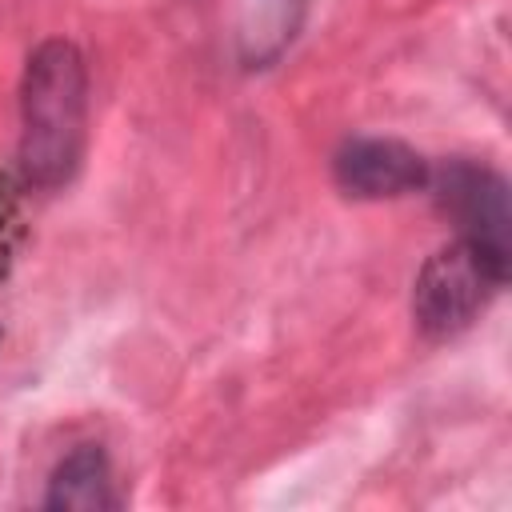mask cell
Instances as JSON below:
<instances>
[{
    "instance_id": "6da1fadb",
    "label": "cell",
    "mask_w": 512,
    "mask_h": 512,
    "mask_svg": "<svg viewBox=\"0 0 512 512\" xmlns=\"http://www.w3.org/2000/svg\"><path fill=\"white\" fill-rule=\"evenodd\" d=\"M88 68L76 44L44 40L20 80V172L32 188L72 180L84 152Z\"/></svg>"
},
{
    "instance_id": "7a4b0ae2",
    "label": "cell",
    "mask_w": 512,
    "mask_h": 512,
    "mask_svg": "<svg viewBox=\"0 0 512 512\" xmlns=\"http://www.w3.org/2000/svg\"><path fill=\"white\" fill-rule=\"evenodd\" d=\"M508 284L500 268H492L472 244L452 240L436 248L412 284V320L428 340H448L464 332L488 300Z\"/></svg>"
},
{
    "instance_id": "3957f363",
    "label": "cell",
    "mask_w": 512,
    "mask_h": 512,
    "mask_svg": "<svg viewBox=\"0 0 512 512\" xmlns=\"http://www.w3.org/2000/svg\"><path fill=\"white\" fill-rule=\"evenodd\" d=\"M428 188L436 192L440 212L456 224V240L472 244L492 268L508 276V184L500 172L476 160H448L444 168L432 172Z\"/></svg>"
},
{
    "instance_id": "277c9868",
    "label": "cell",
    "mask_w": 512,
    "mask_h": 512,
    "mask_svg": "<svg viewBox=\"0 0 512 512\" xmlns=\"http://www.w3.org/2000/svg\"><path fill=\"white\" fill-rule=\"evenodd\" d=\"M332 172H336V184L356 200L408 196V192L428 188V180H432L428 160L412 144L388 140V136H356V140H348L336 152Z\"/></svg>"
},
{
    "instance_id": "5b68a950",
    "label": "cell",
    "mask_w": 512,
    "mask_h": 512,
    "mask_svg": "<svg viewBox=\"0 0 512 512\" xmlns=\"http://www.w3.org/2000/svg\"><path fill=\"white\" fill-rule=\"evenodd\" d=\"M116 492H112V464L108 452L100 444H80L72 448L44 492V508L60 512V508H80V512H96V508H116Z\"/></svg>"
},
{
    "instance_id": "8992f818",
    "label": "cell",
    "mask_w": 512,
    "mask_h": 512,
    "mask_svg": "<svg viewBox=\"0 0 512 512\" xmlns=\"http://www.w3.org/2000/svg\"><path fill=\"white\" fill-rule=\"evenodd\" d=\"M304 12V0H248L244 4V20H240V44H244V60H272L296 32Z\"/></svg>"
}]
</instances>
